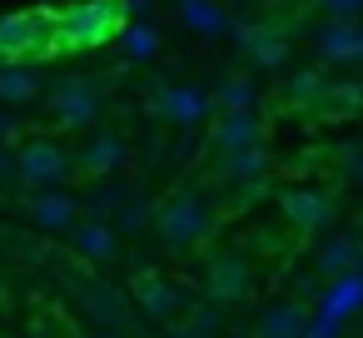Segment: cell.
Instances as JSON below:
<instances>
[{
    "mask_svg": "<svg viewBox=\"0 0 363 338\" xmlns=\"http://www.w3.org/2000/svg\"><path fill=\"white\" fill-rule=\"evenodd\" d=\"M353 45H358V26H353V21H328V26H318V35H313V50H318V60H328V65L353 60Z\"/></svg>",
    "mask_w": 363,
    "mask_h": 338,
    "instance_id": "19",
    "label": "cell"
},
{
    "mask_svg": "<svg viewBox=\"0 0 363 338\" xmlns=\"http://www.w3.org/2000/svg\"><path fill=\"white\" fill-rule=\"evenodd\" d=\"M254 100H259L254 75L234 70V75H224V80H219V90H214V115H219V110H254Z\"/></svg>",
    "mask_w": 363,
    "mask_h": 338,
    "instance_id": "21",
    "label": "cell"
},
{
    "mask_svg": "<svg viewBox=\"0 0 363 338\" xmlns=\"http://www.w3.org/2000/svg\"><path fill=\"white\" fill-rule=\"evenodd\" d=\"M40 55H55V21L50 16L21 11V16L0 21V60H40Z\"/></svg>",
    "mask_w": 363,
    "mask_h": 338,
    "instance_id": "5",
    "label": "cell"
},
{
    "mask_svg": "<svg viewBox=\"0 0 363 338\" xmlns=\"http://www.w3.org/2000/svg\"><path fill=\"white\" fill-rule=\"evenodd\" d=\"M80 298H85V308H90L95 318H105V323H125V298H120L110 283H95V288L85 283Z\"/></svg>",
    "mask_w": 363,
    "mask_h": 338,
    "instance_id": "22",
    "label": "cell"
},
{
    "mask_svg": "<svg viewBox=\"0 0 363 338\" xmlns=\"http://www.w3.org/2000/svg\"><path fill=\"white\" fill-rule=\"evenodd\" d=\"M11 174L26 184V189H55V184H70L75 174V159L60 140L50 135H26L11 154Z\"/></svg>",
    "mask_w": 363,
    "mask_h": 338,
    "instance_id": "1",
    "label": "cell"
},
{
    "mask_svg": "<svg viewBox=\"0 0 363 338\" xmlns=\"http://www.w3.org/2000/svg\"><path fill=\"white\" fill-rule=\"evenodd\" d=\"M135 303H140L150 318H160V323H174V318L184 313V293H179L169 278H160V274H140V278H135Z\"/></svg>",
    "mask_w": 363,
    "mask_h": 338,
    "instance_id": "13",
    "label": "cell"
},
{
    "mask_svg": "<svg viewBox=\"0 0 363 338\" xmlns=\"http://www.w3.org/2000/svg\"><path fill=\"white\" fill-rule=\"evenodd\" d=\"M11 179V150H0V184Z\"/></svg>",
    "mask_w": 363,
    "mask_h": 338,
    "instance_id": "28",
    "label": "cell"
},
{
    "mask_svg": "<svg viewBox=\"0 0 363 338\" xmlns=\"http://www.w3.org/2000/svg\"><path fill=\"white\" fill-rule=\"evenodd\" d=\"M179 6V21L194 30V35H219V30H229V16H224V6H214V0H174Z\"/></svg>",
    "mask_w": 363,
    "mask_h": 338,
    "instance_id": "20",
    "label": "cell"
},
{
    "mask_svg": "<svg viewBox=\"0 0 363 338\" xmlns=\"http://www.w3.org/2000/svg\"><path fill=\"white\" fill-rule=\"evenodd\" d=\"M313 6L328 16V21H353L363 11V0H313Z\"/></svg>",
    "mask_w": 363,
    "mask_h": 338,
    "instance_id": "25",
    "label": "cell"
},
{
    "mask_svg": "<svg viewBox=\"0 0 363 338\" xmlns=\"http://www.w3.org/2000/svg\"><path fill=\"white\" fill-rule=\"evenodd\" d=\"M318 95H323V80L318 75H294V85H289V100L294 105H313Z\"/></svg>",
    "mask_w": 363,
    "mask_h": 338,
    "instance_id": "24",
    "label": "cell"
},
{
    "mask_svg": "<svg viewBox=\"0 0 363 338\" xmlns=\"http://www.w3.org/2000/svg\"><path fill=\"white\" fill-rule=\"evenodd\" d=\"M209 224H214V214H209V204H204L194 189H179V194H169V199L155 209V234H160V244H164L169 254L194 249V244L209 234Z\"/></svg>",
    "mask_w": 363,
    "mask_h": 338,
    "instance_id": "2",
    "label": "cell"
},
{
    "mask_svg": "<svg viewBox=\"0 0 363 338\" xmlns=\"http://www.w3.org/2000/svg\"><path fill=\"white\" fill-rule=\"evenodd\" d=\"M353 60H363V26H358V45H353Z\"/></svg>",
    "mask_w": 363,
    "mask_h": 338,
    "instance_id": "29",
    "label": "cell"
},
{
    "mask_svg": "<svg viewBox=\"0 0 363 338\" xmlns=\"http://www.w3.org/2000/svg\"><path fill=\"white\" fill-rule=\"evenodd\" d=\"M21 140H26L21 120H16V115H0V150H16Z\"/></svg>",
    "mask_w": 363,
    "mask_h": 338,
    "instance_id": "26",
    "label": "cell"
},
{
    "mask_svg": "<svg viewBox=\"0 0 363 338\" xmlns=\"http://www.w3.org/2000/svg\"><path fill=\"white\" fill-rule=\"evenodd\" d=\"M100 338H120V333H100Z\"/></svg>",
    "mask_w": 363,
    "mask_h": 338,
    "instance_id": "30",
    "label": "cell"
},
{
    "mask_svg": "<svg viewBox=\"0 0 363 338\" xmlns=\"http://www.w3.org/2000/svg\"><path fill=\"white\" fill-rule=\"evenodd\" d=\"M135 6H145V0H135Z\"/></svg>",
    "mask_w": 363,
    "mask_h": 338,
    "instance_id": "31",
    "label": "cell"
},
{
    "mask_svg": "<svg viewBox=\"0 0 363 338\" xmlns=\"http://www.w3.org/2000/svg\"><path fill=\"white\" fill-rule=\"evenodd\" d=\"M343 174H348V179H358V184H363V145H353V150H348V154H343Z\"/></svg>",
    "mask_w": 363,
    "mask_h": 338,
    "instance_id": "27",
    "label": "cell"
},
{
    "mask_svg": "<svg viewBox=\"0 0 363 338\" xmlns=\"http://www.w3.org/2000/svg\"><path fill=\"white\" fill-rule=\"evenodd\" d=\"M358 259H363V249H358V239H353V234H328V239L318 244V254H313L318 274H333V278L353 274V269H358Z\"/></svg>",
    "mask_w": 363,
    "mask_h": 338,
    "instance_id": "18",
    "label": "cell"
},
{
    "mask_svg": "<svg viewBox=\"0 0 363 338\" xmlns=\"http://www.w3.org/2000/svg\"><path fill=\"white\" fill-rule=\"evenodd\" d=\"M249 283H254V269H249L244 254H219V259L209 264V274H204V293H209L214 303H239V298H249Z\"/></svg>",
    "mask_w": 363,
    "mask_h": 338,
    "instance_id": "8",
    "label": "cell"
},
{
    "mask_svg": "<svg viewBox=\"0 0 363 338\" xmlns=\"http://www.w3.org/2000/svg\"><path fill=\"white\" fill-rule=\"evenodd\" d=\"M219 174H224L229 184H239V189H264V179H269V154H264V145H244V150L219 154Z\"/></svg>",
    "mask_w": 363,
    "mask_h": 338,
    "instance_id": "14",
    "label": "cell"
},
{
    "mask_svg": "<svg viewBox=\"0 0 363 338\" xmlns=\"http://www.w3.org/2000/svg\"><path fill=\"white\" fill-rule=\"evenodd\" d=\"M279 209H284V219H289L298 234H313V229H323V224L333 219L328 194H323V189H308V184L284 189V194H279Z\"/></svg>",
    "mask_w": 363,
    "mask_h": 338,
    "instance_id": "9",
    "label": "cell"
},
{
    "mask_svg": "<svg viewBox=\"0 0 363 338\" xmlns=\"http://www.w3.org/2000/svg\"><path fill=\"white\" fill-rule=\"evenodd\" d=\"M120 30V0H90V6H75L60 26H55V50H90L105 45Z\"/></svg>",
    "mask_w": 363,
    "mask_h": 338,
    "instance_id": "3",
    "label": "cell"
},
{
    "mask_svg": "<svg viewBox=\"0 0 363 338\" xmlns=\"http://www.w3.org/2000/svg\"><path fill=\"white\" fill-rule=\"evenodd\" d=\"M65 234L75 239V254H80L85 264H115V254H120L115 229H110L105 219H75Z\"/></svg>",
    "mask_w": 363,
    "mask_h": 338,
    "instance_id": "15",
    "label": "cell"
},
{
    "mask_svg": "<svg viewBox=\"0 0 363 338\" xmlns=\"http://www.w3.org/2000/svg\"><path fill=\"white\" fill-rule=\"evenodd\" d=\"M155 50H160V35H155L150 26L125 30V55H130V60H155Z\"/></svg>",
    "mask_w": 363,
    "mask_h": 338,
    "instance_id": "23",
    "label": "cell"
},
{
    "mask_svg": "<svg viewBox=\"0 0 363 338\" xmlns=\"http://www.w3.org/2000/svg\"><path fill=\"white\" fill-rule=\"evenodd\" d=\"M30 100H40V75L26 65V60H6L0 65V105H30Z\"/></svg>",
    "mask_w": 363,
    "mask_h": 338,
    "instance_id": "17",
    "label": "cell"
},
{
    "mask_svg": "<svg viewBox=\"0 0 363 338\" xmlns=\"http://www.w3.org/2000/svg\"><path fill=\"white\" fill-rule=\"evenodd\" d=\"M70 159H75V174H85V179H110V174L125 164V140L110 135V130H95L80 150H70Z\"/></svg>",
    "mask_w": 363,
    "mask_h": 338,
    "instance_id": "7",
    "label": "cell"
},
{
    "mask_svg": "<svg viewBox=\"0 0 363 338\" xmlns=\"http://www.w3.org/2000/svg\"><path fill=\"white\" fill-rule=\"evenodd\" d=\"M155 110L164 115V125L194 130V125L209 115V100H204L194 85H160V90H155Z\"/></svg>",
    "mask_w": 363,
    "mask_h": 338,
    "instance_id": "11",
    "label": "cell"
},
{
    "mask_svg": "<svg viewBox=\"0 0 363 338\" xmlns=\"http://www.w3.org/2000/svg\"><path fill=\"white\" fill-rule=\"evenodd\" d=\"M234 35H239V50H244L259 70H279V65L289 60V35H284L279 26L254 21V26H239Z\"/></svg>",
    "mask_w": 363,
    "mask_h": 338,
    "instance_id": "10",
    "label": "cell"
},
{
    "mask_svg": "<svg viewBox=\"0 0 363 338\" xmlns=\"http://www.w3.org/2000/svg\"><path fill=\"white\" fill-rule=\"evenodd\" d=\"M308 318H313L308 303H298V298H279V303L264 308V318H259V338H303Z\"/></svg>",
    "mask_w": 363,
    "mask_h": 338,
    "instance_id": "16",
    "label": "cell"
},
{
    "mask_svg": "<svg viewBox=\"0 0 363 338\" xmlns=\"http://www.w3.org/2000/svg\"><path fill=\"white\" fill-rule=\"evenodd\" d=\"M75 214H80V199H75L65 184H55V189H30V199H26V219H30L35 229H45V234H65V229L75 224Z\"/></svg>",
    "mask_w": 363,
    "mask_h": 338,
    "instance_id": "6",
    "label": "cell"
},
{
    "mask_svg": "<svg viewBox=\"0 0 363 338\" xmlns=\"http://www.w3.org/2000/svg\"><path fill=\"white\" fill-rule=\"evenodd\" d=\"M45 105H50V120L60 130H90L100 120V110H105V95H100V85L90 75H65V80H55Z\"/></svg>",
    "mask_w": 363,
    "mask_h": 338,
    "instance_id": "4",
    "label": "cell"
},
{
    "mask_svg": "<svg viewBox=\"0 0 363 338\" xmlns=\"http://www.w3.org/2000/svg\"><path fill=\"white\" fill-rule=\"evenodd\" d=\"M264 140V125L254 110H219L214 125H209V145L214 154H229V150H244V145H259Z\"/></svg>",
    "mask_w": 363,
    "mask_h": 338,
    "instance_id": "12",
    "label": "cell"
},
{
    "mask_svg": "<svg viewBox=\"0 0 363 338\" xmlns=\"http://www.w3.org/2000/svg\"><path fill=\"white\" fill-rule=\"evenodd\" d=\"M358 264H363V259H358Z\"/></svg>",
    "mask_w": 363,
    "mask_h": 338,
    "instance_id": "32",
    "label": "cell"
}]
</instances>
